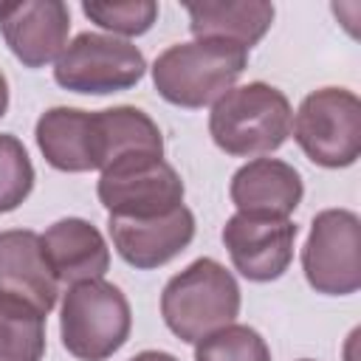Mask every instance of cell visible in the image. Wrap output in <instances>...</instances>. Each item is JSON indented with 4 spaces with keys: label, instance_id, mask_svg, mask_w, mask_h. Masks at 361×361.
Returning <instances> with one entry per match:
<instances>
[{
    "label": "cell",
    "instance_id": "obj_1",
    "mask_svg": "<svg viewBox=\"0 0 361 361\" xmlns=\"http://www.w3.org/2000/svg\"><path fill=\"white\" fill-rule=\"evenodd\" d=\"M293 110L288 96L265 82L226 90L209 113L212 141L234 158H257L279 149L290 135Z\"/></svg>",
    "mask_w": 361,
    "mask_h": 361
},
{
    "label": "cell",
    "instance_id": "obj_2",
    "mask_svg": "<svg viewBox=\"0 0 361 361\" xmlns=\"http://www.w3.org/2000/svg\"><path fill=\"white\" fill-rule=\"evenodd\" d=\"M248 65V51L223 39H192L169 45L152 62V82L161 99L197 110L214 104L234 87Z\"/></svg>",
    "mask_w": 361,
    "mask_h": 361
},
{
    "label": "cell",
    "instance_id": "obj_3",
    "mask_svg": "<svg viewBox=\"0 0 361 361\" xmlns=\"http://www.w3.org/2000/svg\"><path fill=\"white\" fill-rule=\"evenodd\" d=\"M240 313V285L217 259L200 257L175 274L161 293L166 327L186 344L234 324Z\"/></svg>",
    "mask_w": 361,
    "mask_h": 361
},
{
    "label": "cell",
    "instance_id": "obj_4",
    "mask_svg": "<svg viewBox=\"0 0 361 361\" xmlns=\"http://www.w3.org/2000/svg\"><path fill=\"white\" fill-rule=\"evenodd\" d=\"M133 327L130 302L113 282L90 279L71 285L59 307L62 347L79 361H104L118 353Z\"/></svg>",
    "mask_w": 361,
    "mask_h": 361
},
{
    "label": "cell",
    "instance_id": "obj_5",
    "mask_svg": "<svg viewBox=\"0 0 361 361\" xmlns=\"http://www.w3.org/2000/svg\"><path fill=\"white\" fill-rule=\"evenodd\" d=\"M96 195L107 217L147 220L183 206V180L164 155L130 152L102 169Z\"/></svg>",
    "mask_w": 361,
    "mask_h": 361
},
{
    "label": "cell",
    "instance_id": "obj_6",
    "mask_svg": "<svg viewBox=\"0 0 361 361\" xmlns=\"http://www.w3.org/2000/svg\"><path fill=\"white\" fill-rule=\"evenodd\" d=\"M290 130L313 164L350 166L361 155V102L347 87H319L302 99Z\"/></svg>",
    "mask_w": 361,
    "mask_h": 361
},
{
    "label": "cell",
    "instance_id": "obj_7",
    "mask_svg": "<svg viewBox=\"0 0 361 361\" xmlns=\"http://www.w3.org/2000/svg\"><path fill=\"white\" fill-rule=\"evenodd\" d=\"M147 73L144 54L113 34L82 31L76 34L54 65L59 87L85 96H107L130 90Z\"/></svg>",
    "mask_w": 361,
    "mask_h": 361
},
{
    "label": "cell",
    "instance_id": "obj_8",
    "mask_svg": "<svg viewBox=\"0 0 361 361\" xmlns=\"http://www.w3.org/2000/svg\"><path fill=\"white\" fill-rule=\"evenodd\" d=\"M361 220L350 209H324L313 217L302 248L307 285L324 296H350L361 288Z\"/></svg>",
    "mask_w": 361,
    "mask_h": 361
},
{
    "label": "cell",
    "instance_id": "obj_9",
    "mask_svg": "<svg viewBox=\"0 0 361 361\" xmlns=\"http://www.w3.org/2000/svg\"><path fill=\"white\" fill-rule=\"evenodd\" d=\"M296 234L299 228L290 217L237 212L223 226V245L231 257V265L245 279L271 282L288 271Z\"/></svg>",
    "mask_w": 361,
    "mask_h": 361
},
{
    "label": "cell",
    "instance_id": "obj_10",
    "mask_svg": "<svg viewBox=\"0 0 361 361\" xmlns=\"http://www.w3.org/2000/svg\"><path fill=\"white\" fill-rule=\"evenodd\" d=\"M71 11L62 0L0 3V34L25 68H42L68 45Z\"/></svg>",
    "mask_w": 361,
    "mask_h": 361
},
{
    "label": "cell",
    "instance_id": "obj_11",
    "mask_svg": "<svg viewBox=\"0 0 361 361\" xmlns=\"http://www.w3.org/2000/svg\"><path fill=\"white\" fill-rule=\"evenodd\" d=\"M107 231L118 257L138 268L152 271L175 259L195 237V214L186 206H178L169 214L130 220V217H107Z\"/></svg>",
    "mask_w": 361,
    "mask_h": 361
},
{
    "label": "cell",
    "instance_id": "obj_12",
    "mask_svg": "<svg viewBox=\"0 0 361 361\" xmlns=\"http://www.w3.org/2000/svg\"><path fill=\"white\" fill-rule=\"evenodd\" d=\"M0 293L31 302L45 316L54 310L59 282L42 254L37 231L8 228L0 231Z\"/></svg>",
    "mask_w": 361,
    "mask_h": 361
},
{
    "label": "cell",
    "instance_id": "obj_13",
    "mask_svg": "<svg viewBox=\"0 0 361 361\" xmlns=\"http://www.w3.org/2000/svg\"><path fill=\"white\" fill-rule=\"evenodd\" d=\"M42 254L56 282L79 285L102 279L110 268V248L102 231L82 217H62L39 234Z\"/></svg>",
    "mask_w": 361,
    "mask_h": 361
},
{
    "label": "cell",
    "instance_id": "obj_14",
    "mask_svg": "<svg viewBox=\"0 0 361 361\" xmlns=\"http://www.w3.org/2000/svg\"><path fill=\"white\" fill-rule=\"evenodd\" d=\"M231 203L245 214L290 217L302 203V175L279 158H254L231 175Z\"/></svg>",
    "mask_w": 361,
    "mask_h": 361
},
{
    "label": "cell",
    "instance_id": "obj_15",
    "mask_svg": "<svg viewBox=\"0 0 361 361\" xmlns=\"http://www.w3.org/2000/svg\"><path fill=\"white\" fill-rule=\"evenodd\" d=\"M34 138L45 161L59 172L99 169L93 113L79 107H51L37 118Z\"/></svg>",
    "mask_w": 361,
    "mask_h": 361
},
{
    "label": "cell",
    "instance_id": "obj_16",
    "mask_svg": "<svg viewBox=\"0 0 361 361\" xmlns=\"http://www.w3.org/2000/svg\"><path fill=\"white\" fill-rule=\"evenodd\" d=\"M195 39H223L251 51L274 23V3L265 0H220L186 6Z\"/></svg>",
    "mask_w": 361,
    "mask_h": 361
},
{
    "label": "cell",
    "instance_id": "obj_17",
    "mask_svg": "<svg viewBox=\"0 0 361 361\" xmlns=\"http://www.w3.org/2000/svg\"><path fill=\"white\" fill-rule=\"evenodd\" d=\"M93 133H96V155L99 172L121 155L130 152H155L164 155V135L158 124L138 107L118 104L93 113Z\"/></svg>",
    "mask_w": 361,
    "mask_h": 361
},
{
    "label": "cell",
    "instance_id": "obj_18",
    "mask_svg": "<svg viewBox=\"0 0 361 361\" xmlns=\"http://www.w3.org/2000/svg\"><path fill=\"white\" fill-rule=\"evenodd\" d=\"M45 313L31 302L0 293V361H42Z\"/></svg>",
    "mask_w": 361,
    "mask_h": 361
},
{
    "label": "cell",
    "instance_id": "obj_19",
    "mask_svg": "<svg viewBox=\"0 0 361 361\" xmlns=\"http://www.w3.org/2000/svg\"><path fill=\"white\" fill-rule=\"evenodd\" d=\"M195 361H271V350L254 327L226 324L195 341Z\"/></svg>",
    "mask_w": 361,
    "mask_h": 361
},
{
    "label": "cell",
    "instance_id": "obj_20",
    "mask_svg": "<svg viewBox=\"0 0 361 361\" xmlns=\"http://www.w3.org/2000/svg\"><path fill=\"white\" fill-rule=\"evenodd\" d=\"M34 189V166L23 141L0 133V214L14 212Z\"/></svg>",
    "mask_w": 361,
    "mask_h": 361
},
{
    "label": "cell",
    "instance_id": "obj_21",
    "mask_svg": "<svg viewBox=\"0 0 361 361\" xmlns=\"http://www.w3.org/2000/svg\"><path fill=\"white\" fill-rule=\"evenodd\" d=\"M82 14L113 37H138L152 28L158 20V3L152 0H127V3H82Z\"/></svg>",
    "mask_w": 361,
    "mask_h": 361
},
{
    "label": "cell",
    "instance_id": "obj_22",
    "mask_svg": "<svg viewBox=\"0 0 361 361\" xmlns=\"http://www.w3.org/2000/svg\"><path fill=\"white\" fill-rule=\"evenodd\" d=\"M130 361H178L172 353H164V350H144L138 355H133Z\"/></svg>",
    "mask_w": 361,
    "mask_h": 361
},
{
    "label": "cell",
    "instance_id": "obj_23",
    "mask_svg": "<svg viewBox=\"0 0 361 361\" xmlns=\"http://www.w3.org/2000/svg\"><path fill=\"white\" fill-rule=\"evenodd\" d=\"M6 110H8V82H6V76L0 71V118L6 116Z\"/></svg>",
    "mask_w": 361,
    "mask_h": 361
},
{
    "label": "cell",
    "instance_id": "obj_24",
    "mask_svg": "<svg viewBox=\"0 0 361 361\" xmlns=\"http://www.w3.org/2000/svg\"><path fill=\"white\" fill-rule=\"evenodd\" d=\"M299 361H310V358H299Z\"/></svg>",
    "mask_w": 361,
    "mask_h": 361
}]
</instances>
